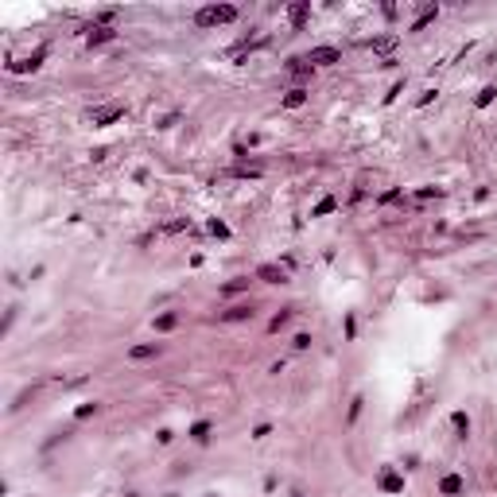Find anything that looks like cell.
<instances>
[{
    "label": "cell",
    "mask_w": 497,
    "mask_h": 497,
    "mask_svg": "<svg viewBox=\"0 0 497 497\" xmlns=\"http://www.w3.org/2000/svg\"><path fill=\"white\" fill-rule=\"evenodd\" d=\"M229 20H237V8H233V4H214V8H202V12H198V23H202V27H210V23H229Z\"/></svg>",
    "instance_id": "6da1fadb"
},
{
    "label": "cell",
    "mask_w": 497,
    "mask_h": 497,
    "mask_svg": "<svg viewBox=\"0 0 497 497\" xmlns=\"http://www.w3.org/2000/svg\"><path fill=\"white\" fill-rule=\"evenodd\" d=\"M338 47H315L311 55H307V62H338Z\"/></svg>",
    "instance_id": "7a4b0ae2"
},
{
    "label": "cell",
    "mask_w": 497,
    "mask_h": 497,
    "mask_svg": "<svg viewBox=\"0 0 497 497\" xmlns=\"http://www.w3.org/2000/svg\"><path fill=\"white\" fill-rule=\"evenodd\" d=\"M117 117H121V105H109V109H97V113H93V121H97V124H105V121H117Z\"/></svg>",
    "instance_id": "3957f363"
},
{
    "label": "cell",
    "mask_w": 497,
    "mask_h": 497,
    "mask_svg": "<svg viewBox=\"0 0 497 497\" xmlns=\"http://www.w3.org/2000/svg\"><path fill=\"white\" fill-rule=\"evenodd\" d=\"M105 39H113L109 27H93V31H90V43H105Z\"/></svg>",
    "instance_id": "277c9868"
},
{
    "label": "cell",
    "mask_w": 497,
    "mask_h": 497,
    "mask_svg": "<svg viewBox=\"0 0 497 497\" xmlns=\"http://www.w3.org/2000/svg\"><path fill=\"white\" fill-rule=\"evenodd\" d=\"M443 490H447V494H458V490H462V482H458V478H443Z\"/></svg>",
    "instance_id": "5b68a950"
},
{
    "label": "cell",
    "mask_w": 497,
    "mask_h": 497,
    "mask_svg": "<svg viewBox=\"0 0 497 497\" xmlns=\"http://www.w3.org/2000/svg\"><path fill=\"white\" fill-rule=\"evenodd\" d=\"M152 354H156V346H136L132 350V358H152Z\"/></svg>",
    "instance_id": "8992f818"
},
{
    "label": "cell",
    "mask_w": 497,
    "mask_h": 497,
    "mask_svg": "<svg viewBox=\"0 0 497 497\" xmlns=\"http://www.w3.org/2000/svg\"><path fill=\"white\" fill-rule=\"evenodd\" d=\"M303 16H307V4H295V8H292V20L303 23Z\"/></svg>",
    "instance_id": "52a82bcc"
},
{
    "label": "cell",
    "mask_w": 497,
    "mask_h": 497,
    "mask_svg": "<svg viewBox=\"0 0 497 497\" xmlns=\"http://www.w3.org/2000/svg\"><path fill=\"white\" fill-rule=\"evenodd\" d=\"M288 105H303V90H292V93H288Z\"/></svg>",
    "instance_id": "ba28073f"
}]
</instances>
